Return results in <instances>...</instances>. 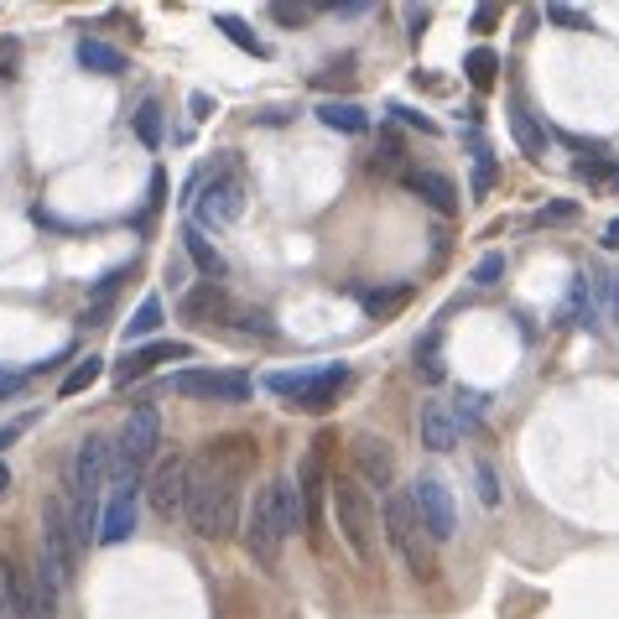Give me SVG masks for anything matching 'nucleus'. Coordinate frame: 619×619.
Instances as JSON below:
<instances>
[{"label":"nucleus","mask_w":619,"mask_h":619,"mask_svg":"<svg viewBox=\"0 0 619 619\" xmlns=\"http://www.w3.org/2000/svg\"><path fill=\"white\" fill-rule=\"evenodd\" d=\"M240 484L245 459L229 453V442L209 448L199 463H188V489H182V520L193 526V537L224 541L240 526Z\"/></svg>","instance_id":"f257e3e1"},{"label":"nucleus","mask_w":619,"mask_h":619,"mask_svg":"<svg viewBox=\"0 0 619 619\" xmlns=\"http://www.w3.org/2000/svg\"><path fill=\"white\" fill-rule=\"evenodd\" d=\"M245 199H250V188H245V172L240 161L224 151L220 161H209L199 178L188 182V209H193V229H224V224H235L245 214Z\"/></svg>","instance_id":"f03ea898"},{"label":"nucleus","mask_w":619,"mask_h":619,"mask_svg":"<svg viewBox=\"0 0 619 619\" xmlns=\"http://www.w3.org/2000/svg\"><path fill=\"white\" fill-rule=\"evenodd\" d=\"M328 499H334V520H339V537L349 541V552L360 562H375V537H380L375 495H370L360 480L339 474V480L328 484Z\"/></svg>","instance_id":"7ed1b4c3"},{"label":"nucleus","mask_w":619,"mask_h":619,"mask_svg":"<svg viewBox=\"0 0 619 619\" xmlns=\"http://www.w3.org/2000/svg\"><path fill=\"white\" fill-rule=\"evenodd\" d=\"M380 526H385V541L401 552V562L412 567V578H432L438 573V558H432V541L421 531L417 505L406 489H391L385 495V510H380Z\"/></svg>","instance_id":"20e7f679"},{"label":"nucleus","mask_w":619,"mask_h":619,"mask_svg":"<svg viewBox=\"0 0 619 619\" xmlns=\"http://www.w3.org/2000/svg\"><path fill=\"white\" fill-rule=\"evenodd\" d=\"M157 442H161V412L157 406H136L125 417L115 448H110V474H115V484H136L140 469L157 459Z\"/></svg>","instance_id":"39448f33"},{"label":"nucleus","mask_w":619,"mask_h":619,"mask_svg":"<svg viewBox=\"0 0 619 619\" xmlns=\"http://www.w3.org/2000/svg\"><path fill=\"white\" fill-rule=\"evenodd\" d=\"M349 364H318V370H277V375H266V385L277 391V396H286L297 412H328L334 401H339V391L349 385Z\"/></svg>","instance_id":"423d86ee"},{"label":"nucleus","mask_w":619,"mask_h":619,"mask_svg":"<svg viewBox=\"0 0 619 619\" xmlns=\"http://www.w3.org/2000/svg\"><path fill=\"white\" fill-rule=\"evenodd\" d=\"M281 547H286V526H281V516H277V489L266 484V489H256L250 510H245V552H250L260 567H277Z\"/></svg>","instance_id":"0eeeda50"},{"label":"nucleus","mask_w":619,"mask_h":619,"mask_svg":"<svg viewBox=\"0 0 619 619\" xmlns=\"http://www.w3.org/2000/svg\"><path fill=\"white\" fill-rule=\"evenodd\" d=\"M172 391H178L182 401H220V406H240V401H250V375H240V370H178L172 375Z\"/></svg>","instance_id":"6e6552de"},{"label":"nucleus","mask_w":619,"mask_h":619,"mask_svg":"<svg viewBox=\"0 0 619 619\" xmlns=\"http://www.w3.org/2000/svg\"><path fill=\"white\" fill-rule=\"evenodd\" d=\"M42 562H47L63 583L79 573V541H74V526H68V505H63V495H53L47 505H42Z\"/></svg>","instance_id":"1a4fd4ad"},{"label":"nucleus","mask_w":619,"mask_h":619,"mask_svg":"<svg viewBox=\"0 0 619 619\" xmlns=\"http://www.w3.org/2000/svg\"><path fill=\"white\" fill-rule=\"evenodd\" d=\"M406 495H412V505H417V520H421V531H427V541H448L453 531H459L453 495H448V484H442L438 474H417V484H412Z\"/></svg>","instance_id":"9d476101"},{"label":"nucleus","mask_w":619,"mask_h":619,"mask_svg":"<svg viewBox=\"0 0 619 619\" xmlns=\"http://www.w3.org/2000/svg\"><path fill=\"white\" fill-rule=\"evenodd\" d=\"M63 578L42 562V552L21 567V619H58Z\"/></svg>","instance_id":"9b49d317"},{"label":"nucleus","mask_w":619,"mask_h":619,"mask_svg":"<svg viewBox=\"0 0 619 619\" xmlns=\"http://www.w3.org/2000/svg\"><path fill=\"white\" fill-rule=\"evenodd\" d=\"M349 453H354V469H360L364 489H385L391 495V484H396V453H391V442L375 438V432H360Z\"/></svg>","instance_id":"f8f14e48"},{"label":"nucleus","mask_w":619,"mask_h":619,"mask_svg":"<svg viewBox=\"0 0 619 619\" xmlns=\"http://www.w3.org/2000/svg\"><path fill=\"white\" fill-rule=\"evenodd\" d=\"M182 489H188V459L172 453V459H161L157 469H151V489H146V499H151V510H157L161 520H178L182 516Z\"/></svg>","instance_id":"ddd939ff"},{"label":"nucleus","mask_w":619,"mask_h":619,"mask_svg":"<svg viewBox=\"0 0 619 619\" xmlns=\"http://www.w3.org/2000/svg\"><path fill=\"white\" fill-rule=\"evenodd\" d=\"M193 349L182 339H157V344H140V349H125V360L115 364V385H131V380H140V375H151L157 364H167V360H188Z\"/></svg>","instance_id":"4468645a"},{"label":"nucleus","mask_w":619,"mask_h":619,"mask_svg":"<svg viewBox=\"0 0 619 619\" xmlns=\"http://www.w3.org/2000/svg\"><path fill=\"white\" fill-rule=\"evenodd\" d=\"M401 182H406V188H412L427 209H438L442 220H448V214H459V188H453V178L438 172V167H406Z\"/></svg>","instance_id":"2eb2a0df"},{"label":"nucleus","mask_w":619,"mask_h":619,"mask_svg":"<svg viewBox=\"0 0 619 619\" xmlns=\"http://www.w3.org/2000/svg\"><path fill=\"white\" fill-rule=\"evenodd\" d=\"M323 459H328V438L313 442V453L302 459L297 480H292V489H297V499H302V520H307V531L318 526V505H323V489H328V480H323Z\"/></svg>","instance_id":"dca6fc26"},{"label":"nucleus","mask_w":619,"mask_h":619,"mask_svg":"<svg viewBox=\"0 0 619 619\" xmlns=\"http://www.w3.org/2000/svg\"><path fill=\"white\" fill-rule=\"evenodd\" d=\"M417 438H421L427 453H453V448H459V427H453L448 401H421L417 406Z\"/></svg>","instance_id":"f3484780"},{"label":"nucleus","mask_w":619,"mask_h":619,"mask_svg":"<svg viewBox=\"0 0 619 619\" xmlns=\"http://www.w3.org/2000/svg\"><path fill=\"white\" fill-rule=\"evenodd\" d=\"M131 531H136V484H115L110 510H104V520H100V541L104 547H121Z\"/></svg>","instance_id":"a211bd4d"},{"label":"nucleus","mask_w":619,"mask_h":619,"mask_svg":"<svg viewBox=\"0 0 619 619\" xmlns=\"http://www.w3.org/2000/svg\"><path fill=\"white\" fill-rule=\"evenodd\" d=\"M79 63L89 68V74H104V79H121L125 68H131L121 47H110V42H100V37H83L79 42Z\"/></svg>","instance_id":"6ab92c4d"},{"label":"nucleus","mask_w":619,"mask_h":619,"mask_svg":"<svg viewBox=\"0 0 619 619\" xmlns=\"http://www.w3.org/2000/svg\"><path fill=\"white\" fill-rule=\"evenodd\" d=\"M318 121L328 125V131H344V136H364V131H370V115H364V104H354V100L318 104Z\"/></svg>","instance_id":"aec40b11"},{"label":"nucleus","mask_w":619,"mask_h":619,"mask_svg":"<svg viewBox=\"0 0 619 619\" xmlns=\"http://www.w3.org/2000/svg\"><path fill=\"white\" fill-rule=\"evenodd\" d=\"M510 136H516V146L526 151V157H547V131H541L537 115H531L520 100H510Z\"/></svg>","instance_id":"412c9836"},{"label":"nucleus","mask_w":619,"mask_h":619,"mask_svg":"<svg viewBox=\"0 0 619 619\" xmlns=\"http://www.w3.org/2000/svg\"><path fill=\"white\" fill-rule=\"evenodd\" d=\"M182 245H188V256H193V266H199L203 277H214V286H220V277L229 271V266H224V256H220V245L209 240L203 229H193V224L182 229Z\"/></svg>","instance_id":"4be33fe9"},{"label":"nucleus","mask_w":619,"mask_h":619,"mask_svg":"<svg viewBox=\"0 0 619 619\" xmlns=\"http://www.w3.org/2000/svg\"><path fill=\"white\" fill-rule=\"evenodd\" d=\"M182 313H188V318H214V323H224V313H229V297H224V286L203 281L199 292H188V297H182Z\"/></svg>","instance_id":"5701e85b"},{"label":"nucleus","mask_w":619,"mask_h":619,"mask_svg":"<svg viewBox=\"0 0 619 619\" xmlns=\"http://www.w3.org/2000/svg\"><path fill=\"white\" fill-rule=\"evenodd\" d=\"M224 323H235V328H240V334H250V339H277V323H271V313H266V307H245V302H229Z\"/></svg>","instance_id":"b1692460"},{"label":"nucleus","mask_w":619,"mask_h":619,"mask_svg":"<svg viewBox=\"0 0 619 619\" xmlns=\"http://www.w3.org/2000/svg\"><path fill=\"white\" fill-rule=\"evenodd\" d=\"M0 619H21V562L0 552Z\"/></svg>","instance_id":"393cba45"},{"label":"nucleus","mask_w":619,"mask_h":619,"mask_svg":"<svg viewBox=\"0 0 619 619\" xmlns=\"http://www.w3.org/2000/svg\"><path fill=\"white\" fill-rule=\"evenodd\" d=\"M214 26H220V32H224L229 42H235V47H245V53H256V58H271V47H266V42H260L240 16H229V11H220V16H214Z\"/></svg>","instance_id":"a878e982"},{"label":"nucleus","mask_w":619,"mask_h":619,"mask_svg":"<svg viewBox=\"0 0 619 619\" xmlns=\"http://www.w3.org/2000/svg\"><path fill=\"white\" fill-rule=\"evenodd\" d=\"M157 328H161V302L146 297V302L136 307V318L125 323V349H131V344H140V339H151Z\"/></svg>","instance_id":"bb28decb"},{"label":"nucleus","mask_w":619,"mask_h":619,"mask_svg":"<svg viewBox=\"0 0 619 619\" xmlns=\"http://www.w3.org/2000/svg\"><path fill=\"white\" fill-rule=\"evenodd\" d=\"M100 370H104V360L100 354H89V360H79L68 375H63V385H58V396H83L94 380H100Z\"/></svg>","instance_id":"cd10ccee"},{"label":"nucleus","mask_w":619,"mask_h":619,"mask_svg":"<svg viewBox=\"0 0 619 619\" xmlns=\"http://www.w3.org/2000/svg\"><path fill=\"white\" fill-rule=\"evenodd\" d=\"M417 375L427 380V385H442V375H448V364H442V354H438V328L417 344Z\"/></svg>","instance_id":"c85d7f7f"},{"label":"nucleus","mask_w":619,"mask_h":619,"mask_svg":"<svg viewBox=\"0 0 619 619\" xmlns=\"http://www.w3.org/2000/svg\"><path fill=\"white\" fill-rule=\"evenodd\" d=\"M463 74L480 83V89H489V83H495V74H499V58L489 53V47H474V53L463 58Z\"/></svg>","instance_id":"c756f323"},{"label":"nucleus","mask_w":619,"mask_h":619,"mask_svg":"<svg viewBox=\"0 0 619 619\" xmlns=\"http://www.w3.org/2000/svg\"><path fill=\"white\" fill-rule=\"evenodd\" d=\"M448 412H453V427H459V432H474V427H480V412H484V396L459 391V401H453Z\"/></svg>","instance_id":"7c9ffc66"},{"label":"nucleus","mask_w":619,"mask_h":619,"mask_svg":"<svg viewBox=\"0 0 619 619\" xmlns=\"http://www.w3.org/2000/svg\"><path fill=\"white\" fill-rule=\"evenodd\" d=\"M136 136H140V146H151V151L161 146V110H157V100H146L136 110Z\"/></svg>","instance_id":"2f4dec72"},{"label":"nucleus","mask_w":619,"mask_h":619,"mask_svg":"<svg viewBox=\"0 0 619 619\" xmlns=\"http://www.w3.org/2000/svg\"><path fill=\"white\" fill-rule=\"evenodd\" d=\"M370 167H375V172H396V167H401V136H396V131H380Z\"/></svg>","instance_id":"473e14b6"},{"label":"nucleus","mask_w":619,"mask_h":619,"mask_svg":"<svg viewBox=\"0 0 619 619\" xmlns=\"http://www.w3.org/2000/svg\"><path fill=\"white\" fill-rule=\"evenodd\" d=\"M406 297H412V286H391V292H360V302L370 307V313H396Z\"/></svg>","instance_id":"72a5a7b5"},{"label":"nucleus","mask_w":619,"mask_h":619,"mask_svg":"<svg viewBox=\"0 0 619 619\" xmlns=\"http://www.w3.org/2000/svg\"><path fill=\"white\" fill-rule=\"evenodd\" d=\"M489 188H495V157L480 146V151H474V199H484Z\"/></svg>","instance_id":"f704fd0d"},{"label":"nucleus","mask_w":619,"mask_h":619,"mask_svg":"<svg viewBox=\"0 0 619 619\" xmlns=\"http://www.w3.org/2000/svg\"><path fill=\"white\" fill-rule=\"evenodd\" d=\"M499 277H505V256H499V250H489V256L474 266V286H495Z\"/></svg>","instance_id":"c9c22d12"},{"label":"nucleus","mask_w":619,"mask_h":619,"mask_svg":"<svg viewBox=\"0 0 619 619\" xmlns=\"http://www.w3.org/2000/svg\"><path fill=\"white\" fill-rule=\"evenodd\" d=\"M547 21H552V26H567V32H588V16L573 11V5H547Z\"/></svg>","instance_id":"e433bc0d"},{"label":"nucleus","mask_w":619,"mask_h":619,"mask_svg":"<svg viewBox=\"0 0 619 619\" xmlns=\"http://www.w3.org/2000/svg\"><path fill=\"white\" fill-rule=\"evenodd\" d=\"M474 474H480V499H484V505H499V480H495V469H489V463H480Z\"/></svg>","instance_id":"4c0bfd02"},{"label":"nucleus","mask_w":619,"mask_h":619,"mask_svg":"<svg viewBox=\"0 0 619 619\" xmlns=\"http://www.w3.org/2000/svg\"><path fill=\"white\" fill-rule=\"evenodd\" d=\"M391 115H401L406 125H417L421 136H438V121H427V115H417V110H406V104H391Z\"/></svg>","instance_id":"58836bf2"},{"label":"nucleus","mask_w":619,"mask_h":619,"mask_svg":"<svg viewBox=\"0 0 619 619\" xmlns=\"http://www.w3.org/2000/svg\"><path fill=\"white\" fill-rule=\"evenodd\" d=\"M271 16H277L281 26H302V21H307V5H271Z\"/></svg>","instance_id":"ea45409f"},{"label":"nucleus","mask_w":619,"mask_h":619,"mask_svg":"<svg viewBox=\"0 0 619 619\" xmlns=\"http://www.w3.org/2000/svg\"><path fill=\"white\" fill-rule=\"evenodd\" d=\"M21 385H26V370H0V401L16 396Z\"/></svg>","instance_id":"a19ab883"},{"label":"nucleus","mask_w":619,"mask_h":619,"mask_svg":"<svg viewBox=\"0 0 619 619\" xmlns=\"http://www.w3.org/2000/svg\"><path fill=\"white\" fill-rule=\"evenodd\" d=\"M578 178H615V172H609V161H599V157H588V161H578Z\"/></svg>","instance_id":"79ce46f5"},{"label":"nucleus","mask_w":619,"mask_h":619,"mask_svg":"<svg viewBox=\"0 0 619 619\" xmlns=\"http://www.w3.org/2000/svg\"><path fill=\"white\" fill-rule=\"evenodd\" d=\"M573 214H578L573 203H552V209H541V224H547V220H552V224H562V220H573Z\"/></svg>","instance_id":"37998d69"},{"label":"nucleus","mask_w":619,"mask_h":619,"mask_svg":"<svg viewBox=\"0 0 619 619\" xmlns=\"http://www.w3.org/2000/svg\"><path fill=\"white\" fill-rule=\"evenodd\" d=\"M26 427H32V417H21V421H11V427H0V448H11V442L21 438V432H26Z\"/></svg>","instance_id":"c03bdc74"},{"label":"nucleus","mask_w":619,"mask_h":619,"mask_svg":"<svg viewBox=\"0 0 619 619\" xmlns=\"http://www.w3.org/2000/svg\"><path fill=\"white\" fill-rule=\"evenodd\" d=\"M495 5H480V11H474V32H489V26H495Z\"/></svg>","instance_id":"a18cd8bd"},{"label":"nucleus","mask_w":619,"mask_h":619,"mask_svg":"<svg viewBox=\"0 0 619 619\" xmlns=\"http://www.w3.org/2000/svg\"><path fill=\"white\" fill-rule=\"evenodd\" d=\"M16 42H0V79H5V68H11V63H16Z\"/></svg>","instance_id":"49530a36"},{"label":"nucleus","mask_w":619,"mask_h":619,"mask_svg":"<svg viewBox=\"0 0 619 619\" xmlns=\"http://www.w3.org/2000/svg\"><path fill=\"white\" fill-rule=\"evenodd\" d=\"M609 318L619 323V271H615V277H609Z\"/></svg>","instance_id":"de8ad7c7"},{"label":"nucleus","mask_w":619,"mask_h":619,"mask_svg":"<svg viewBox=\"0 0 619 619\" xmlns=\"http://www.w3.org/2000/svg\"><path fill=\"white\" fill-rule=\"evenodd\" d=\"M406 21H412V37H421V26H427V11H417V5H412V11H406Z\"/></svg>","instance_id":"09e8293b"},{"label":"nucleus","mask_w":619,"mask_h":619,"mask_svg":"<svg viewBox=\"0 0 619 619\" xmlns=\"http://www.w3.org/2000/svg\"><path fill=\"white\" fill-rule=\"evenodd\" d=\"M604 245H609V250H619V220L604 224Z\"/></svg>","instance_id":"8fccbe9b"},{"label":"nucleus","mask_w":619,"mask_h":619,"mask_svg":"<svg viewBox=\"0 0 619 619\" xmlns=\"http://www.w3.org/2000/svg\"><path fill=\"white\" fill-rule=\"evenodd\" d=\"M11 495V469H5V463H0V499Z\"/></svg>","instance_id":"3c124183"}]
</instances>
